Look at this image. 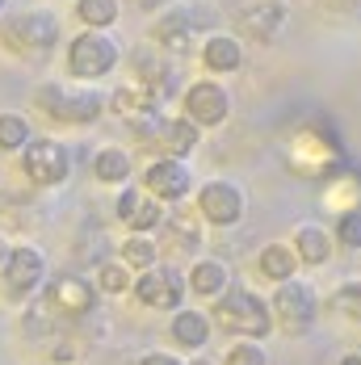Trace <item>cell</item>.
Masks as SVG:
<instances>
[{
	"instance_id": "2e32d148",
	"label": "cell",
	"mask_w": 361,
	"mask_h": 365,
	"mask_svg": "<svg viewBox=\"0 0 361 365\" xmlns=\"http://www.w3.org/2000/svg\"><path fill=\"white\" fill-rule=\"evenodd\" d=\"M202 59H206V68H215V72H235L240 63H244V51H240V42L235 38H210L206 46H202Z\"/></svg>"
},
{
	"instance_id": "8fae6325",
	"label": "cell",
	"mask_w": 361,
	"mask_h": 365,
	"mask_svg": "<svg viewBox=\"0 0 361 365\" xmlns=\"http://www.w3.org/2000/svg\"><path fill=\"white\" fill-rule=\"evenodd\" d=\"M273 311H278V319L290 331H302V328H311V319H315V294L290 277L286 286L278 290V298H273Z\"/></svg>"
},
{
	"instance_id": "277c9868",
	"label": "cell",
	"mask_w": 361,
	"mask_h": 365,
	"mask_svg": "<svg viewBox=\"0 0 361 365\" xmlns=\"http://www.w3.org/2000/svg\"><path fill=\"white\" fill-rule=\"evenodd\" d=\"M113 63H118V46L97 30L72 38V46H68V68L80 80H97V76L113 72Z\"/></svg>"
},
{
	"instance_id": "8992f818",
	"label": "cell",
	"mask_w": 361,
	"mask_h": 365,
	"mask_svg": "<svg viewBox=\"0 0 361 365\" xmlns=\"http://www.w3.org/2000/svg\"><path fill=\"white\" fill-rule=\"evenodd\" d=\"M42 277H46V256L38 248H13L9 260H4V273H0L4 294H13V298H21L34 286H42Z\"/></svg>"
},
{
	"instance_id": "836d02e7",
	"label": "cell",
	"mask_w": 361,
	"mask_h": 365,
	"mask_svg": "<svg viewBox=\"0 0 361 365\" xmlns=\"http://www.w3.org/2000/svg\"><path fill=\"white\" fill-rule=\"evenodd\" d=\"M189 365H210V361H202V357H198V361H189Z\"/></svg>"
},
{
	"instance_id": "7a4b0ae2",
	"label": "cell",
	"mask_w": 361,
	"mask_h": 365,
	"mask_svg": "<svg viewBox=\"0 0 361 365\" xmlns=\"http://www.w3.org/2000/svg\"><path fill=\"white\" fill-rule=\"evenodd\" d=\"M0 38L13 46V51H21V55H30V51H51L55 46V38H59V21H55V13H46V9H38V13H17V17H9L4 26H0Z\"/></svg>"
},
{
	"instance_id": "f1b7e54d",
	"label": "cell",
	"mask_w": 361,
	"mask_h": 365,
	"mask_svg": "<svg viewBox=\"0 0 361 365\" xmlns=\"http://www.w3.org/2000/svg\"><path fill=\"white\" fill-rule=\"evenodd\" d=\"M340 244H349V248H361V210H349V215H340Z\"/></svg>"
},
{
	"instance_id": "ffe728a7",
	"label": "cell",
	"mask_w": 361,
	"mask_h": 365,
	"mask_svg": "<svg viewBox=\"0 0 361 365\" xmlns=\"http://www.w3.org/2000/svg\"><path fill=\"white\" fill-rule=\"evenodd\" d=\"M294 264H298V256L290 252L286 244H269V248L260 252V273L273 277V282H290V277H294Z\"/></svg>"
},
{
	"instance_id": "e0dca14e",
	"label": "cell",
	"mask_w": 361,
	"mask_h": 365,
	"mask_svg": "<svg viewBox=\"0 0 361 365\" xmlns=\"http://www.w3.org/2000/svg\"><path fill=\"white\" fill-rule=\"evenodd\" d=\"M294 252L302 256L307 264H324L327 256H332V240H327L324 227H298V235H294Z\"/></svg>"
},
{
	"instance_id": "4dcf8cb0",
	"label": "cell",
	"mask_w": 361,
	"mask_h": 365,
	"mask_svg": "<svg viewBox=\"0 0 361 365\" xmlns=\"http://www.w3.org/2000/svg\"><path fill=\"white\" fill-rule=\"evenodd\" d=\"M143 365H180V361L168 357V353H151V357H143Z\"/></svg>"
},
{
	"instance_id": "d4e9b609",
	"label": "cell",
	"mask_w": 361,
	"mask_h": 365,
	"mask_svg": "<svg viewBox=\"0 0 361 365\" xmlns=\"http://www.w3.org/2000/svg\"><path fill=\"white\" fill-rule=\"evenodd\" d=\"M164 227H168V240H173L177 248H198V244H202V231H198V222L185 219V215H173Z\"/></svg>"
},
{
	"instance_id": "7c38bea8",
	"label": "cell",
	"mask_w": 361,
	"mask_h": 365,
	"mask_svg": "<svg viewBox=\"0 0 361 365\" xmlns=\"http://www.w3.org/2000/svg\"><path fill=\"white\" fill-rule=\"evenodd\" d=\"M147 189H151V197H168V202H177L189 193V168L180 164V160H156L151 168H147Z\"/></svg>"
},
{
	"instance_id": "9a60e30c",
	"label": "cell",
	"mask_w": 361,
	"mask_h": 365,
	"mask_svg": "<svg viewBox=\"0 0 361 365\" xmlns=\"http://www.w3.org/2000/svg\"><path fill=\"white\" fill-rule=\"evenodd\" d=\"M282 26H286V4H278V0H265V4L244 13V30L253 38H260V42H269Z\"/></svg>"
},
{
	"instance_id": "30bf717a",
	"label": "cell",
	"mask_w": 361,
	"mask_h": 365,
	"mask_svg": "<svg viewBox=\"0 0 361 365\" xmlns=\"http://www.w3.org/2000/svg\"><path fill=\"white\" fill-rule=\"evenodd\" d=\"M46 302L63 315V319H80V315H88L93 311V302H97V290L88 286V282H80V277H55L51 282V290H46Z\"/></svg>"
},
{
	"instance_id": "5b68a950",
	"label": "cell",
	"mask_w": 361,
	"mask_h": 365,
	"mask_svg": "<svg viewBox=\"0 0 361 365\" xmlns=\"http://www.w3.org/2000/svg\"><path fill=\"white\" fill-rule=\"evenodd\" d=\"M21 168H26V177L34 185H59L72 173V155H68V147L55 143V139H34V143H26Z\"/></svg>"
},
{
	"instance_id": "44dd1931",
	"label": "cell",
	"mask_w": 361,
	"mask_h": 365,
	"mask_svg": "<svg viewBox=\"0 0 361 365\" xmlns=\"http://www.w3.org/2000/svg\"><path fill=\"white\" fill-rule=\"evenodd\" d=\"M76 17L93 30H106L118 21V0H76Z\"/></svg>"
},
{
	"instance_id": "4316f807",
	"label": "cell",
	"mask_w": 361,
	"mask_h": 365,
	"mask_svg": "<svg viewBox=\"0 0 361 365\" xmlns=\"http://www.w3.org/2000/svg\"><path fill=\"white\" fill-rule=\"evenodd\" d=\"M336 307H340L349 319H357L361 324V282H353V286H345V290L336 294Z\"/></svg>"
},
{
	"instance_id": "ac0fdd59",
	"label": "cell",
	"mask_w": 361,
	"mask_h": 365,
	"mask_svg": "<svg viewBox=\"0 0 361 365\" xmlns=\"http://www.w3.org/2000/svg\"><path fill=\"white\" fill-rule=\"evenodd\" d=\"M173 336H177V344L202 349V344L210 340V319L198 315V311H180L177 319H173Z\"/></svg>"
},
{
	"instance_id": "603a6c76",
	"label": "cell",
	"mask_w": 361,
	"mask_h": 365,
	"mask_svg": "<svg viewBox=\"0 0 361 365\" xmlns=\"http://www.w3.org/2000/svg\"><path fill=\"white\" fill-rule=\"evenodd\" d=\"M93 173H97L101 181H126V177H131V155H126L122 147H106V151L93 160Z\"/></svg>"
},
{
	"instance_id": "6da1fadb",
	"label": "cell",
	"mask_w": 361,
	"mask_h": 365,
	"mask_svg": "<svg viewBox=\"0 0 361 365\" xmlns=\"http://www.w3.org/2000/svg\"><path fill=\"white\" fill-rule=\"evenodd\" d=\"M215 319L227 331H240V336H265V331L273 328L269 307L253 290H227L215 307Z\"/></svg>"
},
{
	"instance_id": "3957f363",
	"label": "cell",
	"mask_w": 361,
	"mask_h": 365,
	"mask_svg": "<svg viewBox=\"0 0 361 365\" xmlns=\"http://www.w3.org/2000/svg\"><path fill=\"white\" fill-rule=\"evenodd\" d=\"M38 106L51 113L55 122H93V118H101L106 110V97L101 93H76V88H63V84H46L42 93H38Z\"/></svg>"
},
{
	"instance_id": "83f0119b",
	"label": "cell",
	"mask_w": 361,
	"mask_h": 365,
	"mask_svg": "<svg viewBox=\"0 0 361 365\" xmlns=\"http://www.w3.org/2000/svg\"><path fill=\"white\" fill-rule=\"evenodd\" d=\"M126 286H131V277H126V264H101V290L122 294Z\"/></svg>"
},
{
	"instance_id": "52a82bcc",
	"label": "cell",
	"mask_w": 361,
	"mask_h": 365,
	"mask_svg": "<svg viewBox=\"0 0 361 365\" xmlns=\"http://www.w3.org/2000/svg\"><path fill=\"white\" fill-rule=\"evenodd\" d=\"M227 110H231V101H227L223 84L202 80V84H193V88L185 93V118H189L193 126H218V122L227 118Z\"/></svg>"
},
{
	"instance_id": "f546056e",
	"label": "cell",
	"mask_w": 361,
	"mask_h": 365,
	"mask_svg": "<svg viewBox=\"0 0 361 365\" xmlns=\"http://www.w3.org/2000/svg\"><path fill=\"white\" fill-rule=\"evenodd\" d=\"M227 365H265V353H260L256 344H235V349L227 353Z\"/></svg>"
},
{
	"instance_id": "e575fe53",
	"label": "cell",
	"mask_w": 361,
	"mask_h": 365,
	"mask_svg": "<svg viewBox=\"0 0 361 365\" xmlns=\"http://www.w3.org/2000/svg\"><path fill=\"white\" fill-rule=\"evenodd\" d=\"M0 9H4V0H0Z\"/></svg>"
},
{
	"instance_id": "d6a6232c",
	"label": "cell",
	"mask_w": 361,
	"mask_h": 365,
	"mask_svg": "<svg viewBox=\"0 0 361 365\" xmlns=\"http://www.w3.org/2000/svg\"><path fill=\"white\" fill-rule=\"evenodd\" d=\"M340 365H361V357H345V361H340Z\"/></svg>"
},
{
	"instance_id": "d6986e66",
	"label": "cell",
	"mask_w": 361,
	"mask_h": 365,
	"mask_svg": "<svg viewBox=\"0 0 361 365\" xmlns=\"http://www.w3.org/2000/svg\"><path fill=\"white\" fill-rule=\"evenodd\" d=\"M156 38H160L168 51H189V42H193V21H189V13H168V17L156 26Z\"/></svg>"
},
{
	"instance_id": "484cf974",
	"label": "cell",
	"mask_w": 361,
	"mask_h": 365,
	"mask_svg": "<svg viewBox=\"0 0 361 365\" xmlns=\"http://www.w3.org/2000/svg\"><path fill=\"white\" fill-rule=\"evenodd\" d=\"M122 260H126V264H135V269H151V264H156V244L143 240V235H135V240H126Z\"/></svg>"
},
{
	"instance_id": "4fadbf2b",
	"label": "cell",
	"mask_w": 361,
	"mask_h": 365,
	"mask_svg": "<svg viewBox=\"0 0 361 365\" xmlns=\"http://www.w3.org/2000/svg\"><path fill=\"white\" fill-rule=\"evenodd\" d=\"M118 219L126 222V227H135V231H151V227H160V222H164V210H160V202H156V197L126 189V193L118 197Z\"/></svg>"
},
{
	"instance_id": "ba28073f",
	"label": "cell",
	"mask_w": 361,
	"mask_h": 365,
	"mask_svg": "<svg viewBox=\"0 0 361 365\" xmlns=\"http://www.w3.org/2000/svg\"><path fill=\"white\" fill-rule=\"evenodd\" d=\"M198 210L215 222V227H231V222H240V215H244V193L227 181H210V185H202Z\"/></svg>"
},
{
	"instance_id": "cb8c5ba5",
	"label": "cell",
	"mask_w": 361,
	"mask_h": 365,
	"mask_svg": "<svg viewBox=\"0 0 361 365\" xmlns=\"http://www.w3.org/2000/svg\"><path fill=\"white\" fill-rule=\"evenodd\" d=\"M30 143V126L21 113H0V147L4 151H17V147Z\"/></svg>"
},
{
	"instance_id": "1f68e13d",
	"label": "cell",
	"mask_w": 361,
	"mask_h": 365,
	"mask_svg": "<svg viewBox=\"0 0 361 365\" xmlns=\"http://www.w3.org/2000/svg\"><path fill=\"white\" fill-rule=\"evenodd\" d=\"M4 260H9V244H4V240H0V264H4Z\"/></svg>"
},
{
	"instance_id": "9c48e42d",
	"label": "cell",
	"mask_w": 361,
	"mask_h": 365,
	"mask_svg": "<svg viewBox=\"0 0 361 365\" xmlns=\"http://www.w3.org/2000/svg\"><path fill=\"white\" fill-rule=\"evenodd\" d=\"M135 294H139V302H147V307L168 311V307H180L185 282H180L177 269H143V277L135 282Z\"/></svg>"
},
{
	"instance_id": "5bb4252c",
	"label": "cell",
	"mask_w": 361,
	"mask_h": 365,
	"mask_svg": "<svg viewBox=\"0 0 361 365\" xmlns=\"http://www.w3.org/2000/svg\"><path fill=\"white\" fill-rule=\"evenodd\" d=\"M160 97H164V93H156V88H147V84H126V88L113 93V110L122 113V118H131V122H143V118H156Z\"/></svg>"
},
{
	"instance_id": "7402d4cb",
	"label": "cell",
	"mask_w": 361,
	"mask_h": 365,
	"mask_svg": "<svg viewBox=\"0 0 361 365\" xmlns=\"http://www.w3.org/2000/svg\"><path fill=\"white\" fill-rule=\"evenodd\" d=\"M189 286H193L198 294H223V286H227V269H223L218 260H198L193 273H189Z\"/></svg>"
}]
</instances>
